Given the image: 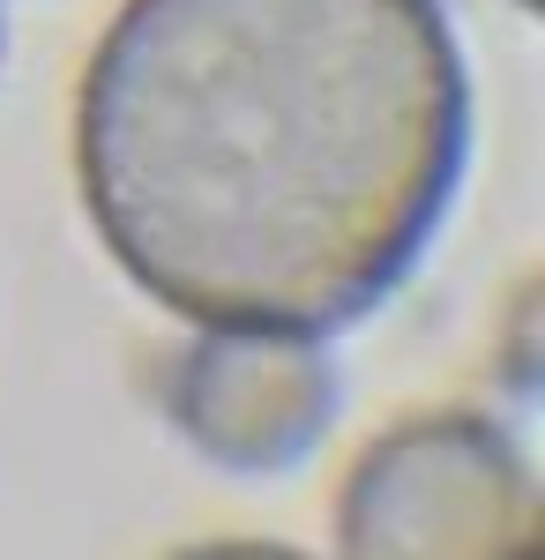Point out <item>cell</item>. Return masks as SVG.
Returning a JSON list of instances; mask_svg holds the SVG:
<instances>
[{
    "label": "cell",
    "mask_w": 545,
    "mask_h": 560,
    "mask_svg": "<svg viewBox=\"0 0 545 560\" xmlns=\"http://www.w3.org/2000/svg\"><path fill=\"white\" fill-rule=\"evenodd\" d=\"M463 158L471 75L441 0H127L76 97L105 255L202 329L367 322Z\"/></svg>",
    "instance_id": "6da1fadb"
},
{
    "label": "cell",
    "mask_w": 545,
    "mask_h": 560,
    "mask_svg": "<svg viewBox=\"0 0 545 560\" xmlns=\"http://www.w3.org/2000/svg\"><path fill=\"white\" fill-rule=\"evenodd\" d=\"M344 560H545L538 478L508 427L433 411L389 427L336 501Z\"/></svg>",
    "instance_id": "7a4b0ae2"
},
{
    "label": "cell",
    "mask_w": 545,
    "mask_h": 560,
    "mask_svg": "<svg viewBox=\"0 0 545 560\" xmlns=\"http://www.w3.org/2000/svg\"><path fill=\"white\" fill-rule=\"evenodd\" d=\"M165 419L240 478L292 471L336 419V366L292 329H210L172 351Z\"/></svg>",
    "instance_id": "3957f363"
},
{
    "label": "cell",
    "mask_w": 545,
    "mask_h": 560,
    "mask_svg": "<svg viewBox=\"0 0 545 560\" xmlns=\"http://www.w3.org/2000/svg\"><path fill=\"white\" fill-rule=\"evenodd\" d=\"M172 560H306L292 546H269V538H217V546H187V553Z\"/></svg>",
    "instance_id": "277c9868"
},
{
    "label": "cell",
    "mask_w": 545,
    "mask_h": 560,
    "mask_svg": "<svg viewBox=\"0 0 545 560\" xmlns=\"http://www.w3.org/2000/svg\"><path fill=\"white\" fill-rule=\"evenodd\" d=\"M515 8H538V0H515Z\"/></svg>",
    "instance_id": "5b68a950"
}]
</instances>
